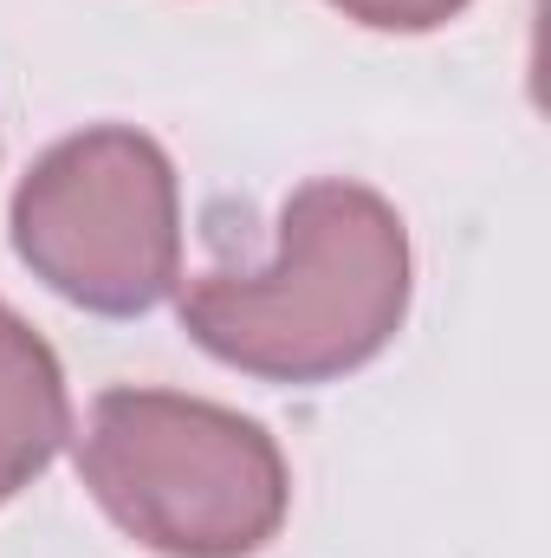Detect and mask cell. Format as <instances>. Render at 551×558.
Returning <instances> with one entry per match:
<instances>
[{"instance_id": "cell-1", "label": "cell", "mask_w": 551, "mask_h": 558, "mask_svg": "<svg viewBox=\"0 0 551 558\" xmlns=\"http://www.w3.org/2000/svg\"><path fill=\"white\" fill-rule=\"evenodd\" d=\"M409 228L370 182L318 175L279 208V254L254 274H201L175 292L182 331L267 384L364 371L409 318Z\"/></svg>"}, {"instance_id": "cell-2", "label": "cell", "mask_w": 551, "mask_h": 558, "mask_svg": "<svg viewBox=\"0 0 551 558\" xmlns=\"http://www.w3.org/2000/svg\"><path fill=\"white\" fill-rule=\"evenodd\" d=\"M78 474L111 526L162 558H247L292 507L285 454L260 422L149 384L98 390Z\"/></svg>"}, {"instance_id": "cell-3", "label": "cell", "mask_w": 551, "mask_h": 558, "mask_svg": "<svg viewBox=\"0 0 551 558\" xmlns=\"http://www.w3.org/2000/svg\"><path fill=\"white\" fill-rule=\"evenodd\" d=\"M7 228L33 279L98 318H137L182 286L175 162L131 124L52 143L20 175Z\"/></svg>"}, {"instance_id": "cell-4", "label": "cell", "mask_w": 551, "mask_h": 558, "mask_svg": "<svg viewBox=\"0 0 551 558\" xmlns=\"http://www.w3.org/2000/svg\"><path fill=\"white\" fill-rule=\"evenodd\" d=\"M72 435V397L52 344L0 299V507L26 494Z\"/></svg>"}, {"instance_id": "cell-5", "label": "cell", "mask_w": 551, "mask_h": 558, "mask_svg": "<svg viewBox=\"0 0 551 558\" xmlns=\"http://www.w3.org/2000/svg\"><path fill=\"white\" fill-rule=\"evenodd\" d=\"M331 7L344 20H357V26H377V33H434L467 0H331Z\"/></svg>"}]
</instances>
